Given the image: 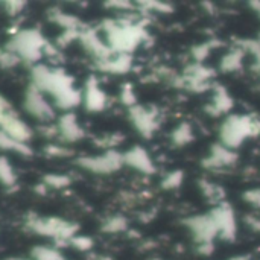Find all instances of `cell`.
I'll use <instances>...</instances> for the list:
<instances>
[{
    "mask_svg": "<svg viewBox=\"0 0 260 260\" xmlns=\"http://www.w3.org/2000/svg\"><path fill=\"white\" fill-rule=\"evenodd\" d=\"M123 160L128 165H131V166H134V168H137V169H140L143 172H152V163H151L149 157L146 155V152L143 149H140V148H136V149L129 151L123 157Z\"/></svg>",
    "mask_w": 260,
    "mask_h": 260,
    "instance_id": "5b68a950",
    "label": "cell"
},
{
    "mask_svg": "<svg viewBox=\"0 0 260 260\" xmlns=\"http://www.w3.org/2000/svg\"><path fill=\"white\" fill-rule=\"evenodd\" d=\"M26 108L30 114L38 119H49L52 117V108L44 99L43 93L32 85V88L26 94Z\"/></svg>",
    "mask_w": 260,
    "mask_h": 260,
    "instance_id": "277c9868",
    "label": "cell"
},
{
    "mask_svg": "<svg viewBox=\"0 0 260 260\" xmlns=\"http://www.w3.org/2000/svg\"><path fill=\"white\" fill-rule=\"evenodd\" d=\"M85 105L88 110L98 111L102 110L105 105V94L96 87V84L88 85L87 91H85Z\"/></svg>",
    "mask_w": 260,
    "mask_h": 260,
    "instance_id": "8992f818",
    "label": "cell"
},
{
    "mask_svg": "<svg viewBox=\"0 0 260 260\" xmlns=\"http://www.w3.org/2000/svg\"><path fill=\"white\" fill-rule=\"evenodd\" d=\"M245 198L248 200V203L256 204V206H260V190H253V192L247 193Z\"/></svg>",
    "mask_w": 260,
    "mask_h": 260,
    "instance_id": "9c48e42d",
    "label": "cell"
},
{
    "mask_svg": "<svg viewBox=\"0 0 260 260\" xmlns=\"http://www.w3.org/2000/svg\"><path fill=\"white\" fill-rule=\"evenodd\" d=\"M41 46H43V40L40 34L35 30H24L20 35H17L15 40L12 41V50L26 59L38 58Z\"/></svg>",
    "mask_w": 260,
    "mask_h": 260,
    "instance_id": "7a4b0ae2",
    "label": "cell"
},
{
    "mask_svg": "<svg viewBox=\"0 0 260 260\" xmlns=\"http://www.w3.org/2000/svg\"><path fill=\"white\" fill-rule=\"evenodd\" d=\"M61 133L67 137V139H72V140H76L82 136V131L79 129L78 123H76V119L73 117V114H67L66 117L61 119V126H59Z\"/></svg>",
    "mask_w": 260,
    "mask_h": 260,
    "instance_id": "52a82bcc",
    "label": "cell"
},
{
    "mask_svg": "<svg viewBox=\"0 0 260 260\" xmlns=\"http://www.w3.org/2000/svg\"><path fill=\"white\" fill-rule=\"evenodd\" d=\"M15 180V175L12 172L11 165L6 161V158H0V181L5 184H12Z\"/></svg>",
    "mask_w": 260,
    "mask_h": 260,
    "instance_id": "ba28073f",
    "label": "cell"
},
{
    "mask_svg": "<svg viewBox=\"0 0 260 260\" xmlns=\"http://www.w3.org/2000/svg\"><path fill=\"white\" fill-rule=\"evenodd\" d=\"M123 158L119 157L117 154H105L104 157H91V158H81L79 165L91 172H99V174H107L111 171H116L122 165Z\"/></svg>",
    "mask_w": 260,
    "mask_h": 260,
    "instance_id": "3957f363",
    "label": "cell"
},
{
    "mask_svg": "<svg viewBox=\"0 0 260 260\" xmlns=\"http://www.w3.org/2000/svg\"><path fill=\"white\" fill-rule=\"evenodd\" d=\"M260 133V123L259 122H253L248 117H230L227 119V122L222 125L221 129V137L222 142L230 146H239L245 137L248 136H256Z\"/></svg>",
    "mask_w": 260,
    "mask_h": 260,
    "instance_id": "6da1fadb",
    "label": "cell"
}]
</instances>
